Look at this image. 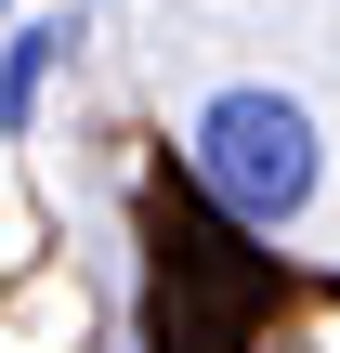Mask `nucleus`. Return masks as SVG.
<instances>
[{"label":"nucleus","instance_id":"nucleus-1","mask_svg":"<svg viewBox=\"0 0 340 353\" xmlns=\"http://www.w3.org/2000/svg\"><path fill=\"white\" fill-rule=\"evenodd\" d=\"M183 157H197V196H210L223 223H249V236H275V223L314 196V118H301L288 92H210Z\"/></svg>","mask_w":340,"mask_h":353},{"label":"nucleus","instance_id":"nucleus-2","mask_svg":"<svg viewBox=\"0 0 340 353\" xmlns=\"http://www.w3.org/2000/svg\"><path fill=\"white\" fill-rule=\"evenodd\" d=\"M52 52H66V13L13 26V52H0V131H26V118H39V79H52Z\"/></svg>","mask_w":340,"mask_h":353}]
</instances>
